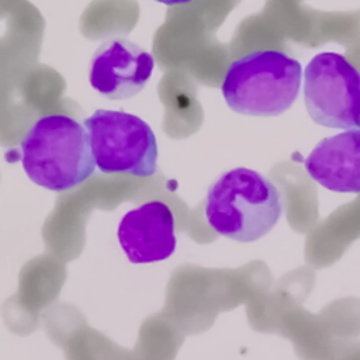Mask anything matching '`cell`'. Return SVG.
Masks as SVG:
<instances>
[{"instance_id": "obj_1", "label": "cell", "mask_w": 360, "mask_h": 360, "mask_svg": "<svg viewBox=\"0 0 360 360\" xmlns=\"http://www.w3.org/2000/svg\"><path fill=\"white\" fill-rule=\"evenodd\" d=\"M20 152L28 179L56 193L82 184L97 167L84 124L66 114L38 118L21 141Z\"/></svg>"}, {"instance_id": "obj_2", "label": "cell", "mask_w": 360, "mask_h": 360, "mask_svg": "<svg viewBox=\"0 0 360 360\" xmlns=\"http://www.w3.org/2000/svg\"><path fill=\"white\" fill-rule=\"evenodd\" d=\"M284 202L277 186L262 173L233 167L211 183L205 197V219L221 236L255 242L278 222Z\"/></svg>"}, {"instance_id": "obj_3", "label": "cell", "mask_w": 360, "mask_h": 360, "mask_svg": "<svg viewBox=\"0 0 360 360\" xmlns=\"http://www.w3.org/2000/svg\"><path fill=\"white\" fill-rule=\"evenodd\" d=\"M301 63L278 49H262L235 59L222 80L226 105L242 115L277 117L297 100Z\"/></svg>"}, {"instance_id": "obj_4", "label": "cell", "mask_w": 360, "mask_h": 360, "mask_svg": "<svg viewBox=\"0 0 360 360\" xmlns=\"http://www.w3.org/2000/svg\"><path fill=\"white\" fill-rule=\"evenodd\" d=\"M100 172L150 177L158 169V142L141 117L117 110H96L83 121Z\"/></svg>"}, {"instance_id": "obj_5", "label": "cell", "mask_w": 360, "mask_h": 360, "mask_svg": "<svg viewBox=\"0 0 360 360\" xmlns=\"http://www.w3.org/2000/svg\"><path fill=\"white\" fill-rule=\"evenodd\" d=\"M304 103L318 125L360 128V72L340 53L315 55L304 70Z\"/></svg>"}, {"instance_id": "obj_6", "label": "cell", "mask_w": 360, "mask_h": 360, "mask_svg": "<svg viewBox=\"0 0 360 360\" xmlns=\"http://www.w3.org/2000/svg\"><path fill=\"white\" fill-rule=\"evenodd\" d=\"M153 68L152 53L128 38L112 37L100 44L93 53L89 82L107 98H129L146 86Z\"/></svg>"}, {"instance_id": "obj_7", "label": "cell", "mask_w": 360, "mask_h": 360, "mask_svg": "<svg viewBox=\"0 0 360 360\" xmlns=\"http://www.w3.org/2000/svg\"><path fill=\"white\" fill-rule=\"evenodd\" d=\"M117 238L131 263L162 262L176 250L174 215L170 207L159 200L143 202L124 214Z\"/></svg>"}, {"instance_id": "obj_8", "label": "cell", "mask_w": 360, "mask_h": 360, "mask_svg": "<svg viewBox=\"0 0 360 360\" xmlns=\"http://www.w3.org/2000/svg\"><path fill=\"white\" fill-rule=\"evenodd\" d=\"M307 173L335 193H360V128L321 139L304 160Z\"/></svg>"}, {"instance_id": "obj_9", "label": "cell", "mask_w": 360, "mask_h": 360, "mask_svg": "<svg viewBox=\"0 0 360 360\" xmlns=\"http://www.w3.org/2000/svg\"><path fill=\"white\" fill-rule=\"evenodd\" d=\"M155 1L163 3L166 6H176V4H186V3H190L193 0H155Z\"/></svg>"}]
</instances>
